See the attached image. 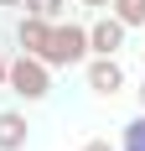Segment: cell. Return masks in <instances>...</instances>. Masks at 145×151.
I'll list each match as a JSON object with an SVG mask.
<instances>
[{"label":"cell","mask_w":145,"mask_h":151,"mask_svg":"<svg viewBox=\"0 0 145 151\" xmlns=\"http://www.w3.org/2000/svg\"><path fill=\"white\" fill-rule=\"evenodd\" d=\"M5 94H16L21 104H42L47 94H52V68H47L42 58H31V52L11 58V68H5Z\"/></svg>","instance_id":"6da1fadb"},{"label":"cell","mask_w":145,"mask_h":151,"mask_svg":"<svg viewBox=\"0 0 145 151\" xmlns=\"http://www.w3.org/2000/svg\"><path fill=\"white\" fill-rule=\"evenodd\" d=\"M88 58V26L78 21H52V42H47V68H78Z\"/></svg>","instance_id":"7a4b0ae2"},{"label":"cell","mask_w":145,"mask_h":151,"mask_svg":"<svg viewBox=\"0 0 145 151\" xmlns=\"http://www.w3.org/2000/svg\"><path fill=\"white\" fill-rule=\"evenodd\" d=\"M83 78H88V89L99 94V99H114V94L130 89L124 63H119V58H99V52H88V58H83Z\"/></svg>","instance_id":"3957f363"},{"label":"cell","mask_w":145,"mask_h":151,"mask_svg":"<svg viewBox=\"0 0 145 151\" xmlns=\"http://www.w3.org/2000/svg\"><path fill=\"white\" fill-rule=\"evenodd\" d=\"M124 37H130V26H124L119 16H99V21L88 26V52H99V58H119V52H124Z\"/></svg>","instance_id":"277c9868"},{"label":"cell","mask_w":145,"mask_h":151,"mask_svg":"<svg viewBox=\"0 0 145 151\" xmlns=\"http://www.w3.org/2000/svg\"><path fill=\"white\" fill-rule=\"evenodd\" d=\"M16 42H21V52H31V58H47L52 21H42V16H21V21H16Z\"/></svg>","instance_id":"5b68a950"},{"label":"cell","mask_w":145,"mask_h":151,"mask_svg":"<svg viewBox=\"0 0 145 151\" xmlns=\"http://www.w3.org/2000/svg\"><path fill=\"white\" fill-rule=\"evenodd\" d=\"M31 146V125L21 109H0V151H26Z\"/></svg>","instance_id":"8992f818"},{"label":"cell","mask_w":145,"mask_h":151,"mask_svg":"<svg viewBox=\"0 0 145 151\" xmlns=\"http://www.w3.org/2000/svg\"><path fill=\"white\" fill-rule=\"evenodd\" d=\"M109 16H119L124 26H145V0H109Z\"/></svg>","instance_id":"52a82bcc"},{"label":"cell","mask_w":145,"mask_h":151,"mask_svg":"<svg viewBox=\"0 0 145 151\" xmlns=\"http://www.w3.org/2000/svg\"><path fill=\"white\" fill-rule=\"evenodd\" d=\"M119 151H145V109L135 115V120H124V130H119Z\"/></svg>","instance_id":"ba28073f"},{"label":"cell","mask_w":145,"mask_h":151,"mask_svg":"<svg viewBox=\"0 0 145 151\" xmlns=\"http://www.w3.org/2000/svg\"><path fill=\"white\" fill-rule=\"evenodd\" d=\"M21 11L26 16H42V21H57L68 11V0H21Z\"/></svg>","instance_id":"9c48e42d"},{"label":"cell","mask_w":145,"mask_h":151,"mask_svg":"<svg viewBox=\"0 0 145 151\" xmlns=\"http://www.w3.org/2000/svg\"><path fill=\"white\" fill-rule=\"evenodd\" d=\"M83 151H119V146H114V141H109V136H93V141H88Z\"/></svg>","instance_id":"30bf717a"},{"label":"cell","mask_w":145,"mask_h":151,"mask_svg":"<svg viewBox=\"0 0 145 151\" xmlns=\"http://www.w3.org/2000/svg\"><path fill=\"white\" fill-rule=\"evenodd\" d=\"M78 5H88V11H109V0H78Z\"/></svg>","instance_id":"8fae6325"},{"label":"cell","mask_w":145,"mask_h":151,"mask_svg":"<svg viewBox=\"0 0 145 151\" xmlns=\"http://www.w3.org/2000/svg\"><path fill=\"white\" fill-rule=\"evenodd\" d=\"M5 68H11V58H5V52H0V89H5Z\"/></svg>","instance_id":"7c38bea8"},{"label":"cell","mask_w":145,"mask_h":151,"mask_svg":"<svg viewBox=\"0 0 145 151\" xmlns=\"http://www.w3.org/2000/svg\"><path fill=\"white\" fill-rule=\"evenodd\" d=\"M16 5H21V0H0V11H16Z\"/></svg>","instance_id":"4fadbf2b"},{"label":"cell","mask_w":145,"mask_h":151,"mask_svg":"<svg viewBox=\"0 0 145 151\" xmlns=\"http://www.w3.org/2000/svg\"><path fill=\"white\" fill-rule=\"evenodd\" d=\"M135 99H140V109H145V83H140V89H135Z\"/></svg>","instance_id":"5bb4252c"},{"label":"cell","mask_w":145,"mask_h":151,"mask_svg":"<svg viewBox=\"0 0 145 151\" xmlns=\"http://www.w3.org/2000/svg\"><path fill=\"white\" fill-rule=\"evenodd\" d=\"M140 63H145V47H140Z\"/></svg>","instance_id":"9a60e30c"}]
</instances>
